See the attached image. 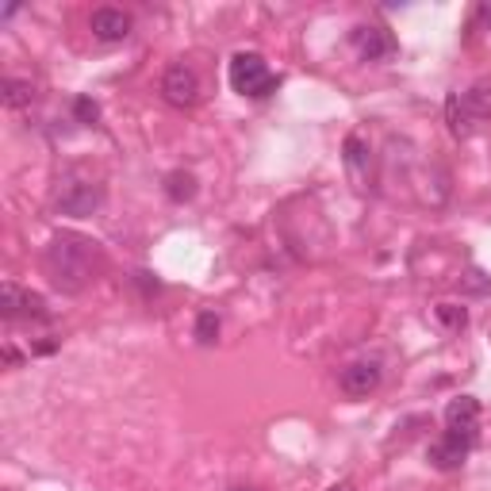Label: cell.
I'll list each match as a JSON object with an SVG mask.
<instances>
[{"label":"cell","mask_w":491,"mask_h":491,"mask_svg":"<svg viewBox=\"0 0 491 491\" xmlns=\"http://www.w3.org/2000/svg\"><path fill=\"white\" fill-rule=\"evenodd\" d=\"M46 277L54 288L62 292H85L96 277V265H100V254H96V242H88L81 235H58L54 242L46 246Z\"/></svg>","instance_id":"cell-1"},{"label":"cell","mask_w":491,"mask_h":491,"mask_svg":"<svg viewBox=\"0 0 491 491\" xmlns=\"http://www.w3.org/2000/svg\"><path fill=\"white\" fill-rule=\"evenodd\" d=\"M104 204V188L96 185L93 177H81V173H70L58 180V192H54V208L62 215H73V219H88L100 212Z\"/></svg>","instance_id":"cell-2"},{"label":"cell","mask_w":491,"mask_h":491,"mask_svg":"<svg viewBox=\"0 0 491 491\" xmlns=\"http://www.w3.org/2000/svg\"><path fill=\"white\" fill-rule=\"evenodd\" d=\"M227 77H230V88H235V93L254 96V100H262L277 88V77H273V70H269V62L262 54H246V50L230 58Z\"/></svg>","instance_id":"cell-3"},{"label":"cell","mask_w":491,"mask_h":491,"mask_svg":"<svg viewBox=\"0 0 491 491\" xmlns=\"http://www.w3.org/2000/svg\"><path fill=\"white\" fill-rule=\"evenodd\" d=\"M472 442H476V437H464L457 430H445L437 442H430V449H426V461H430L437 472H454V469H461V464L469 461Z\"/></svg>","instance_id":"cell-4"},{"label":"cell","mask_w":491,"mask_h":491,"mask_svg":"<svg viewBox=\"0 0 491 491\" xmlns=\"http://www.w3.org/2000/svg\"><path fill=\"white\" fill-rule=\"evenodd\" d=\"M162 96L173 108H192L200 100V77L188 66H170L162 77Z\"/></svg>","instance_id":"cell-5"},{"label":"cell","mask_w":491,"mask_h":491,"mask_svg":"<svg viewBox=\"0 0 491 491\" xmlns=\"http://www.w3.org/2000/svg\"><path fill=\"white\" fill-rule=\"evenodd\" d=\"M384 380V372H380V361H354V365H345L342 369V377H338V387L350 399H365L372 395L380 387Z\"/></svg>","instance_id":"cell-6"},{"label":"cell","mask_w":491,"mask_h":491,"mask_svg":"<svg viewBox=\"0 0 491 491\" xmlns=\"http://www.w3.org/2000/svg\"><path fill=\"white\" fill-rule=\"evenodd\" d=\"M0 315L4 319H20V315H28V319H46V300L38 292H23L20 284H4L0 288Z\"/></svg>","instance_id":"cell-7"},{"label":"cell","mask_w":491,"mask_h":491,"mask_svg":"<svg viewBox=\"0 0 491 491\" xmlns=\"http://www.w3.org/2000/svg\"><path fill=\"white\" fill-rule=\"evenodd\" d=\"M135 28V20H131V12H123V8H96L93 16H88V31H93L100 43H123L127 35H131Z\"/></svg>","instance_id":"cell-8"},{"label":"cell","mask_w":491,"mask_h":491,"mask_svg":"<svg viewBox=\"0 0 491 491\" xmlns=\"http://www.w3.org/2000/svg\"><path fill=\"white\" fill-rule=\"evenodd\" d=\"M350 43L361 54V62H384L395 50V38L387 35L384 28H377V23H361V28H354Z\"/></svg>","instance_id":"cell-9"},{"label":"cell","mask_w":491,"mask_h":491,"mask_svg":"<svg viewBox=\"0 0 491 491\" xmlns=\"http://www.w3.org/2000/svg\"><path fill=\"white\" fill-rule=\"evenodd\" d=\"M476 419H480V404L472 395H457L454 404L445 407V422L449 430H457L464 437H476Z\"/></svg>","instance_id":"cell-10"},{"label":"cell","mask_w":491,"mask_h":491,"mask_svg":"<svg viewBox=\"0 0 491 491\" xmlns=\"http://www.w3.org/2000/svg\"><path fill=\"white\" fill-rule=\"evenodd\" d=\"M461 108L464 115L476 123V120H491V81H480V85H472L469 93L461 96Z\"/></svg>","instance_id":"cell-11"},{"label":"cell","mask_w":491,"mask_h":491,"mask_svg":"<svg viewBox=\"0 0 491 491\" xmlns=\"http://www.w3.org/2000/svg\"><path fill=\"white\" fill-rule=\"evenodd\" d=\"M0 100H4V108H28L35 100V88L31 81H20V77H4L0 81Z\"/></svg>","instance_id":"cell-12"},{"label":"cell","mask_w":491,"mask_h":491,"mask_svg":"<svg viewBox=\"0 0 491 491\" xmlns=\"http://www.w3.org/2000/svg\"><path fill=\"white\" fill-rule=\"evenodd\" d=\"M165 196H170L173 204H188L192 196H196V177L185 173V170L165 173Z\"/></svg>","instance_id":"cell-13"},{"label":"cell","mask_w":491,"mask_h":491,"mask_svg":"<svg viewBox=\"0 0 491 491\" xmlns=\"http://www.w3.org/2000/svg\"><path fill=\"white\" fill-rule=\"evenodd\" d=\"M345 165H350L357 177L369 170V142L361 138V135H350V138H345Z\"/></svg>","instance_id":"cell-14"},{"label":"cell","mask_w":491,"mask_h":491,"mask_svg":"<svg viewBox=\"0 0 491 491\" xmlns=\"http://www.w3.org/2000/svg\"><path fill=\"white\" fill-rule=\"evenodd\" d=\"M445 112H449V131H454L457 138H469V131H472V120L464 115V108H461V96L454 93L445 100Z\"/></svg>","instance_id":"cell-15"},{"label":"cell","mask_w":491,"mask_h":491,"mask_svg":"<svg viewBox=\"0 0 491 491\" xmlns=\"http://www.w3.org/2000/svg\"><path fill=\"white\" fill-rule=\"evenodd\" d=\"M434 315H437V322H442V327H449V330H461L464 322H469V312H464V307H457V304H437Z\"/></svg>","instance_id":"cell-16"},{"label":"cell","mask_w":491,"mask_h":491,"mask_svg":"<svg viewBox=\"0 0 491 491\" xmlns=\"http://www.w3.org/2000/svg\"><path fill=\"white\" fill-rule=\"evenodd\" d=\"M196 338H200V345H212L219 338V315L215 312H200L196 315Z\"/></svg>","instance_id":"cell-17"},{"label":"cell","mask_w":491,"mask_h":491,"mask_svg":"<svg viewBox=\"0 0 491 491\" xmlns=\"http://www.w3.org/2000/svg\"><path fill=\"white\" fill-rule=\"evenodd\" d=\"M73 120L77 123H85V127H93L100 120V108H96V100H88V96H77L73 100Z\"/></svg>","instance_id":"cell-18"},{"label":"cell","mask_w":491,"mask_h":491,"mask_svg":"<svg viewBox=\"0 0 491 491\" xmlns=\"http://www.w3.org/2000/svg\"><path fill=\"white\" fill-rule=\"evenodd\" d=\"M327 491H357V487H354V484H350V480H342V484H330V487H327Z\"/></svg>","instance_id":"cell-19"},{"label":"cell","mask_w":491,"mask_h":491,"mask_svg":"<svg viewBox=\"0 0 491 491\" xmlns=\"http://www.w3.org/2000/svg\"><path fill=\"white\" fill-rule=\"evenodd\" d=\"M230 491H250V487H230Z\"/></svg>","instance_id":"cell-20"}]
</instances>
